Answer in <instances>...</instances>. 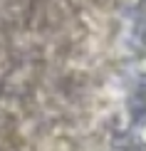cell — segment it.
<instances>
[{"label":"cell","instance_id":"obj_1","mask_svg":"<svg viewBox=\"0 0 146 151\" xmlns=\"http://www.w3.org/2000/svg\"><path fill=\"white\" fill-rule=\"evenodd\" d=\"M134 74L136 77H146V60H141V62L134 65Z\"/></svg>","mask_w":146,"mask_h":151},{"label":"cell","instance_id":"obj_2","mask_svg":"<svg viewBox=\"0 0 146 151\" xmlns=\"http://www.w3.org/2000/svg\"><path fill=\"white\" fill-rule=\"evenodd\" d=\"M139 139H141V141L146 144V122L141 124V127H139Z\"/></svg>","mask_w":146,"mask_h":151}]
</instances>
